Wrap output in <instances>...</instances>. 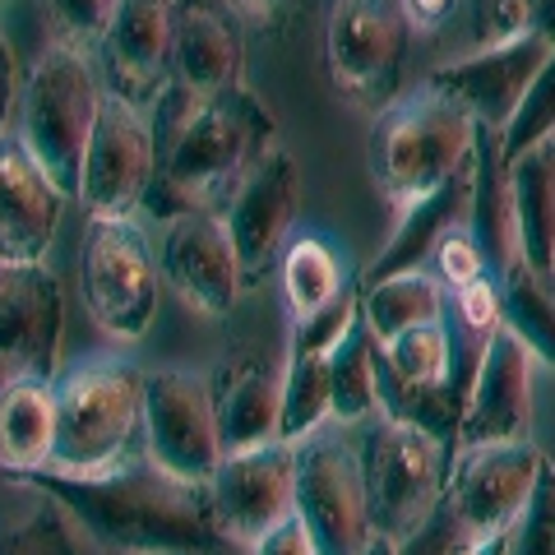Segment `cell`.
I'll return each mask as SVG.
<instances>
[{
	"instance_id": "1",
	"label": "cell",
	"mask_w": 555,
	"mask_h": 555,
	"mask_svg": "<svg viewBox=\"0 0 555 555\" xmlns=\"http://www.w3.org/2000/svg\"><path fill=\"white\" fill-rule=\"evenodd\" d=\"M47 500H56L65 518L98 555H241L218 524L214 495L204 481H181L149 454L126 459L112 473L65 477V473H24L10 477Z\"/></svg>"
},
{
	"instance_id": "2",
	"label": "cell",
	"mask_w": 555,
	"mask_h": 555,
	"mask_svg": "<svg viewBox=\"0 0 555 555\" xmlns=\"http://www.w3.org/2000/svg\"><path fill=\"white\" fill-rule=\"evenodd\" d=\"M158 171L144 208L158 222L177 214H228L241 181L269 149H278V120L246 83L222 93H185L167 83L158 98Z\"/></svg>"
},
{
	"instance_id": "3",
	"label": "cell",
	"mask_w": 555,
	"mask_h": 555,
	"mask_svg": "<svg viewBox=\"0 0 555 555\" xmlns=\"http://www.w3.org/2000/svg\"><path fill=\"white\" fill-rule=\"evenodd\" d=\"M473 158H477V116L459 98L436 89L430 79H422L412 93H393L375 112L366 163L375 190L398 214L422 195H430L436 185H444Z\"/></svg>"
},
{
	"instance_id": "4",
	"label": "cell",
	"mask_w": 555,
	"mask_h": 555,
	"mask_svg": "<svg viewBox=\"0 0 555 555\" xmlns=\"http://www.w3.org/2000/svg\"><path fill=\"white\" fill-rule=\"evenodd\" d=\"M149 375L126 357H93L56 385V454L38 473L93 477L134 459Z\"/></svg>"
},
{
	"instance_id": "5",
	"label": "cell",
	"mask_w": 555,
	"mask_h": 555,
	"mask_svg": "<svg viewBox=\"0 0 555 555\" xmlns=\"http://www.w3.org/2000/svg\"><path fill=\"white\" fill-rule=\"evenodd\" d=\"M361 481H366L371 524L379 537L403 542L449 495V467H454V440L436 430L379 412L366 426V440L357 449Z\"/></svg>"
},
{
	"instance_id": "6",
	"label": "cell",
	"mask_w": 555,
	"mask_h": 555,
	"mask_svg": "<svg viewBox=\"0 0 555 555\" xmlns=\"http://www.w3.org/2000/svg\"><path fill=\"white\" fill-rule=\"evenodd\" d=\"M102 93L89 56L75 47L51 42L20 98V134L33 149V158L47 167V177L61 185L65 199H79L83 185V158H89V139L102 112Z\"/></svg>"
},
{
	"instance_id": "7",
	"label": "cell",
	"mask_w": 555,
	"mask_h": 555,
	"mask_svg": "<svg viewBox=\"0 0 555 555\" xmlns=\"http://www.w3.org/2000/svg\"><path fill=\"white\" fill-rule=\"evenodd\" d=\"M79 297L102 334L134 343L158 315V264L134 218H89L79 246Z\"/></svg>"
},
{
	"instance_id": "8",
	"label": "cell",
	"mask_w": 555,
	"mask_h": 555,
	"mask_svg": "<svg viewBox=\"0 0 555 555\" xmlns=\"http://www.w3.org/2000/svg\"><path fill=\"white\" fill-rule=\"evenodd\" d=\"M297 518L320 555H361L375 542L361 459L334 426L297 440Z\"/></svg>"
},
{
	"instance_id": "9",
	"label": "cell",
	"mask_w": 555,
	"mask_h": 555,
	"mask_svg": "<svg viewBox=\"0 0 555 555\" xmlns=\"http://www.w3.org/2000/svg\"><path fill=\"white\" fill-rule=\"evenodd\" d=\"M408 33L403 0H328L324 56L334 89L357 107L379 112L398 93Z\"/></svg>"
},
{
	"instance_id": "10",
	"label": "cell",
	"mask_w": 555,
	"mask_h": 555,
	"mask_svg": "<svg viewBox=\"0 0 555 555\" xmlns=\"http://www.w3.org/2000/svg\"><path fill=\"white\" fill-rule=\"evenodd\" d=\"M144 444L149 459L181 481H204L222 463L218 398L195 371H153L144 385Z\"/></svg>"
},
{
	"instance_id": "11",
	"label": "cell",
	"mask_w": 555,
	"mask_h": 555,
	"mask_svg": "<svg viewBox=\"0 0 555 555\" xmlns=\"http://www.w3.org/2000/svg\"><path fill=\"white\" fill-rule=\"evenodd\" d=\"M153 171H158V134H153L144 112L107 93L89 139V158H83V214L134 218V208H144L149 199Z\"/></svg>"
},
{
	"instance_id": "12",
	"label": "cell",
	"mask_w": 555,
	"mask_h": 555,
	"mask_svg": "<svg viewBox=\"0 0 555 555\" xmlns=\"http://www.w3.org/2000/svg\"><path fill=\"white\" fill-rule=\"evenodd\" d=\"M546 454L532 440L514 444H454V467H449V509L467 537L505 532L524 518L537 491Z\"/></svg>"
},
{
	"instance_id": "13",
	"label": "cell",
	"mask_w": 555,
	"mask_h": 555,
	"mask_svg": "<svg viewBox=\"0 0 555 555\" xmlns=\"http://www.w3.org/2000/svg\"><path fill=\"white\" fill-rule=\"evenodd\" d=\"M208 495L222 532L250 551L269 528L297 514V444L269 440L222 454L218 473L208 477Z\"/></svg>"
},
{
	"instance_id": "14",
	"label": "cell",
	"mask_w": 555,
	"mask_h": 555,
	"mask_svg": "<svg viewBox=\"0 0 555 555\" xmlns=\"http://www.w3.org/2000/svg\"><path fill=\"white\" fill-rule=\"evenodd\" d=\"M61 324L65 297L47 264H5L0 259V398L14 385L56 375Z\"/></svg>"
},
{
	"instance_id": "15",
	"label": "cell",
	"mask_w": 555,
	"mask_h": 555,
	"mask_svg": "<svg viewBox=\"0 0 555 555\" xmlns=\"http://www.w3.org/2000/svg\"><path fill=\"white\" fill-rule=\"evenodd\" d=\"M297 208H301V167L287 149H269L264 158L255 163V171L241 190L232 195L228 222L232 232V246L241 259V283L259 287L264 278L278 269L287 241H292V222H297Z\"/></svg>"
},
{
	"instance_id": "16",
	"label": "cell",
	"mask_w": 555,
	"mask_h": 555,
	"mask_svg": "<svg viewBox=\"0 0 555 555\" xmlns=\"http://www.w3.org/2000/svg\"><path fill=\"white\" fill-rule=\"evenodd\" d=\"M555 42L546 33H518L509 42H495V47H473L467 56L449 61L440 69H430V83L444 89L449 98H459L467 112L477 116V126H495L505 130L524 93L532 89V79L542 75V65L551 61Z\"/></svg>"
},
{
	"instance_id": "17",
	"label": "cell",
	"mask_w": 555,
	"mask_h": 555,
	"mask_svg": "<svg viewBox=\"0 0 555 555\" xmlns=\"http://www.w3.org/2000/svg\"><path fill=\"white\" fill-rule=\"evenodd\" d=\"M163 278L171 292L204 320L232 315L241 297V259L232 246V232L222 214H177L167 218V241H163Z\"/></svg>"
},
{
	"instance_id": "18",
	"label": "cell",
	"mask_w": 555,
	"mask_h": 555,
	"mask_svg": "<svg viewBox=\"0 0 555 555\" xmlns=\"http://www.w3.org/2000/svg\"><path fill=\"white\" fill-rule=\"evenodd\" d=\"M532 361L528 343L500 324L477 361L454 444H514L532 436Z\"/></svg>"
},
{
	"instance_id": "19",
	"label": "cell",
	"mask_w": 555,
	"mask_h": 555,
	"mask_svg": "<svg viewBox=\"0 0 555 555\" xmlns=\"http://www.w3.org/2000/svg\"><path fill=\"white\" fill-rule=\"evenodd\" d=\"M171 5L177 0H116L102 33V75L107 93L149 112L171 83Z\"/></svg>"
},
{
	"instance_id": "20",
	"label": "cell",
	"mask_w": 555,
	"mask_h": 555,
	"mask_svg": "<svg viewBox=\"0 0 555 555\" xmlns=\"http://www.w3.org/2000/svg\"><path fill=\"white\" fill-rule=\"evenodd\" d=\"M69 199L33 158L24 134H0V259L42 264L61 232V208Z\"/></svg>"
},
{
	"instance_id": "21",
	"label": "cell",
	"mask_w": 555,
	"mask_h": 555,
	"mask_svg": "<svg viewBox=\"0 0 555 555\" xmlns=\"http://www.w3.org/2000/svg\"><path fill=\"white\" fill-rule=\"evenodd\" d=\"M241 69H246L241 14L228 0H177L171 5V83L204 98L241 83Z\"/></svg>"
},
{
	"instance_id": "22",
	"label": "cell",
	"mask_w": 555,
	"mask_h": 555,
	"mask_svg": "<svg viewBox=\"0 0 555 555\" xmlns=\"http://www.w3.org/2000/svg\"><path fill=\"white\" fill-rule=\"evenodd\" d=\"M473 167H477V158L467 163V167H459L454 177H449L444 185H436L430 195H422L416 204L403 208V218H398L389 246L379 250V259L366 269L361 287L385 283V278H398V273L426 269L430 259H436L440 241L449 232L467 228V218H473Z\"/></svg>"
},
{
	"instance_id": "23",
	"label": "cell",
	"mask_w": 555,
	"mask_h": 555,
	"mask_svg": "<svg viewBox=\"0 0 555 555\" xmlns=\"http://www.w3.org/2000/svg\"><path fill=\"white\" fill-rule=\"evenodd\" d=\"M473 228L477 246L491 264V278L505 273L518 259V228H514V185L505 158V130L477 126V167H473Z\"/></svg>"
},
{
	"instance_id": "24",
	"label": "cell",
	"mask_w": 555,
	"mask_h": 555,
	"mask_svg": "<svg viewBox=\"0 0 555 555\" xmlns=\"http://www.w3.org/2000/svg\"><path fill=\"white\" fill-rule=\"evenodd\" d=\"M214 398H218V430L228 454L278 440V426H283V375L269 361L228 366L222 371V389Z\"/></svg>"
},
{
	"instance_id": "25",
	"label": "cell",
	"mask_w": 555,
	"mask_h": 555,
	"mask_svg": "<svg viewBox=\"0 0 555 555\" xmlns=\"http://www.w3.org/2000/svg\"><path fill=\"white\" fill-rule=\"evenodd\" d=\"M509 185H514L518 255L537 273L555 278V139L509 163Z\"/></svg>"
},
{
	"instance_id": "26",
	"label": "cell",
	"mask_w": 555,
	"mask_h": 555,
	"mask_svg": "<svg viewBox=\"0 0 555 555\" xmlns=\"http://www.w3.org/2000/svg\"><path fill=\"white\" fill-rule=\"evenodd\" d=\"M56 454V389L51 379H28L0 398V473H38Z\"/></svg>"
},
{
	"instance_id": "27",
	"label": "cell",
	"mask_w": 555,
	"mask_h": 555,
	"mask_svg": "<svg viewBox=\"0 0 555 555\" xmlns=\"http://www.w3.org/2000/svg\"><path fill=\"white\" fill-rule=\"evenodd\" d=\"M500 283V315L528 343L537 361H546L555 371V278L537 273L524 255L514 259L505 273H495Z\"/></svg>"
},
{
	"instance_id": "28",
	"label": "cell",
	"mask_w": 555,
	"mask_h": 555,
	"mask_svg": "<svg viewBox=\"0 0 555 555\" xmlns=\"http://www.w3.org/2000/svg\"><path fill=\"white\" fill-rule=\"evenodd\" d=\"M379 338L371 334L366 315H357L343 343L328 352V375H334V422L352 426L379 412V361H375Z\"/></svg>"
},
{
	"instance_id": "29",
	"label": "cell",
	"mask_w": 555,
	"mask_h": 555,
	"mask_svg": "<svg viewBox=\"0 0 555 555\" xmlns=\"http://www.w3.org/2000/svg\"><path fill=\"white\" fill-rule=\"evenodd\" d=\"M361 315H366L375 338H393L412 324L440 320L444 315L440 278L416 269V273H398V278H385V283L361 287Z\"/></svg>"
},
{
	"instance_id": "30",
	"label": "cell",
	"mask_w": 555,
	"mask_h": 555,
	"mask_svg": "<svg viewBox=\"0 0 555 555\" xmlns=\"http://www.w3.org/2000/svg\"><path fill=\"white\" fill-rule=\"evenodd\" d=\"M278 278H283V301H287L292 320L315 315V310H324L347 287L343 269H338V255H334V246H328L324 236L287 241L283 259H278Z\"/></svg>"
},
{
	"instance_id": "31",
	"label": "cell",
	"mask_w": 555,
	"mask_h": 555,
	"mask_svg": "<svg viewBox=\"0 0 555 555\" xmlns=\"http://www.w3.org/2000/svg\"><path fill=\"white\" fill-rule=\"evenodd\" d=\"M334 422V375H328V352H287L283 366V426L278 440L297 444L310 430Z\"/></svg>"
},
{
	"instance_id": "32",
	"label": "cell",
	"mask_w": 555,
	"mask_h": 555,
	"mask_svg": "<svg viewBox=\"0 0 555 555\" xmlns=\"http://www.w3.org/2000/svg\"><path fill=\"white\" fill-rule=\"evenodd\" d=\"M546 139H555V51L551 61L542 65V75L532 79V89L524 93V102H518L514 120L505 126V158H524L528 149L546 144Z\"/></svg>"
},
{
	"instance_id": "33",
	"label": "cell",
	"mask_w": 555,
	"mask_h": 555,
	"mask_svg": "<svg viewBox=\"0 0 555 555\" xmlns=\"http://www.w3.org/2000/svg\"><path fill=\"white\" fill-rule=\"evenodd\" d=\"M79 528L65 518L56 500L42 495V509L28 514L20 528H10L0 537V555H83L79 546Z\"/></svg>"
},
{
	"instance_id": "34",
	"label": "cell",
	"mask_w": 555,
	"mask_h": 555,
	"mask_svg": "<svg viewBox=\"0 0 555 555\" xmlns=\"http://www.w3.org/2000/svg\"><path fill=\"white\" fill-rule=\"evenodd\" d=\"M47 14V28L61 47H75L89 56L93 47H102V33H107L116 0H38Z\"/></svg>"
},
{
	"instance_id": "35",
	"label": "cell",
	"mask_w": 555,
	"mask_h": 555,
	"mask_svg": "<svg viewBox=\"0 0 555 555\" xmlns=\"http://www.w3.org/2000/svg\"><path fill=\"white\" fill-rule=\"evenodd\" d=\"M514 555H555V463H542L537 491L514 528Z\"/></svg>"
},
{
	"instance_id": "36",
	"label": "cell",
	"mask_w": 555,
	"mask_h": 555,
	"mask_svg": "<svg viewBox=\"0 0 555 555\" xmlns=\"http://www.w3.org/2000/svg\"><path fill=\"white\" fill-rule=\"evenodd\" d=\"M430 269H436V278H444L449 287H467V283H477V278L491 273V264H486V255H481V246H477L473 228L449 232V236L440 241L436 259H430Z\"/></svg>"
},
{
	"instance_id": "37",
	"label": "cell",
	"mask_w": 555,
	"mask_h": 555,
	"mask_svg": "<svg viewBox=\"0 0 555 555\" xmlns=\"http://www.w3.org/2000/svg\"><path fill=\"white\" fill-rule=\"evenodd\" d=\"M463 537L467 532H463V524L454 518V509H449V500H444L422 528L398 542V555H454L463 546Z\"/></svg>"
},
{
	"instance_id": "38",
	"label": "cell",
	"mask_w": 555,
	"mask_h": 555,
	"mask_svg": "<svg viewBox=\"0 0 555 555\" xmlns=\"http://www.w3.org/2000/svg\"><path fill=\"white\" fill-rule=\"evenodd\" d=\"M250 555H320V551H315V542H310L306 524L292 514V518H283L278 528H269L264 537H259V542L250 546Z\"/></svg>"
},
{
	"instance_id": "39",
	"label": "cell",
	"mask_w": 555,
	"mask_h": 555,
	"mask_svg": "<svg viewBox=\"0 0 555 555\" xmlns=\"http://www.w3.org/2000/svg\"><path fill=\"white\" fill-rule=\"evenodd\" d=\"M20 61H14V47L10 38L0 33V134H10V120H14V107H20Z\"/></svg>"
},
{
	"instance_id": "40",
	"label": "cell",
	"mask_w": 555,
	"mask_h": 555,
	"mask_svg": "<svg viewBox=\"0 0 555 555\" xmlns=\"http://www.w3.org/2000/svg\"><path fill=\"white\" fill-rule=\"evenodd\" d=\"M228 5L241 14V20L269 28V24H278V20H283V14L292 10V0H228Z\"/></svg>"
},
{
	"instance_id": "41",
	"label": "cell",
	"mask_w": 555,
	"mask_h": 555,
	"mask_svg": "<svg viewBox=\"0 0 555 555\" xmlns=\"http://www.w3.org/2000/svg\"><path fill=\"white\" fill-rule=\"evenodd\" d=\"M454 5L459 0H403L412 28H440L449 14H454Z\"/></svg>"
},
{
	"instance_id": "42",
	"label": "cell",
	"mask_w": 555,
	"mask_h": 555,
	"mask_svg": "<svg viewBox=\"0 0 555 555\" xmlns=\"http://www.w3.org/2000/svg\"><path fill=\"white\" fill-rule=\"evenodd\" d=\"M514 528L491 532V537H463V546L454 555H514Z\"/></svg>"
},
{
	"instance_id": "43",
	"label": "cell",
	"mask_w": 555,
	"mask_h": 555,
	"mask_svg": "<svg viewBox=\"0 0 555 555\" xmlns=\"http://www.w3.org/2000/svg\"><path fill=\"white\" fill-rule=\"evenodd\" d=\"M528 5H532V28L555 42V0H528Z\"/></svg>"
},
{
	"instance_id": "44",
	"label": "cell",
	"mask_w": 555,
	"mask_h": 555,
	"mask_svg": "<svg viewBox=\"0 0 555 555\" xmlns=\"http://www.w3.org/2000/svg\"><path fill=\"white\" fill-rule=\"evenodd\" d=\"M361 555H398V542H389V537H375V542L361 551Z\"/></svg>"
}]
</instances>
